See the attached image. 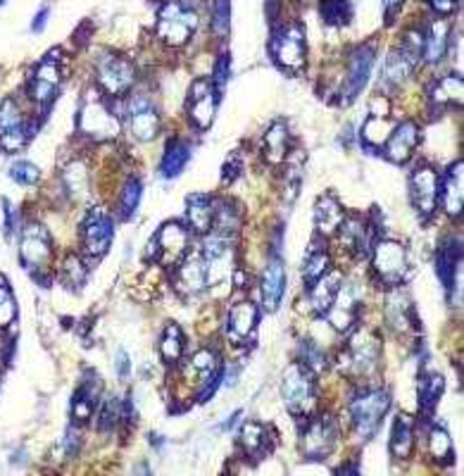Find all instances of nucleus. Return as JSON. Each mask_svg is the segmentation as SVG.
<instances>
[{"label":"nucleus","mask_w":464,"mask_h":476,"mask_svg":"<svg viewBox=\"0 0 464 476\" xmlns=\"http://www.w3.org/2000/svg\"><path fill=\"white\" fill-rule=\"evenodd\" d=\"M117 372H120L122 379H127L129 377V355L124 353V350L117 353Z\"/></svg>","instance_id":"obj_58"},{"label":"nucleus","mask_w":464,"mask_h":476,"mask_svg":"<svg viewBox=\"0 0 464 476\" xmlns=\"http://www.w3.org/2000/svg\"><path fill=\"white\" fill-rule=\"evenodd\" d=\"M122 416V409H120V402L117 401H107L106 402V409H103V426L106 429H110V426L117 424V419Z\"/></svg>","instance_id":"obj_54"},{"label":"nucleus","mask_w":464,"mask_h":476,"mask_svg":"<svg viewBox=\"0 0 464 476\" xmlns=\"http://www.w3.org/2000/svg\"><path fill=\"white\" fill-rule=\"evenodd\" d=\"M284 290H286V269L284 265H281V260L274 258V260H270V265H267L263 276V300L264 307H267L270 313H274V310L281 305Z\"/></svg>","instance_id":"obj_22"},{"label":"nucleus","mask_w":464,"mask_h":476,"mask_svg":"<svg viewBox=\"0 0 464 476\" xmlns=\"http://www.w3.org/2000/svg\"><path fill=\"white\" fill-rule=\"evenodd\" d=\"M338 231H341V243H343V246H348L358 255L367 253L372 236H369V226L362 222L359 217L343 219V224H341V229Z\"/></svg>","instance_id":"obj_31"},{"label":"nucleus","mask_w":464,"mask_h":476,"mask_svg":"<svg viewBox=\"0 0 464 476\" xmlns=\"http://www.w3.org/2000/svg\"><path fill=\"white\" fill-rule=\"evenodd\" d=\"M441 201L450 217H460L462 212V160L450 167L448 177L443 181Z\"/></svg>","instance_id":"obj_26"},{"label":"nucleus","mask_w":464,"mask_h":476,"mask_svg":"<svg viewBox=\"0 0 464 476\" xmlns=\"http://www.w3.org/2000/svg\"><path fill=\"white\" fill-rule=\"evenodd\" d=\"M300 353H303V367H307L310 372H322L324 367H326V355H324L322 348L317 343L303 341Z\"/></svg>","instance_id":"obj_49"},{"label":"nucleus","mask_w":464,"mask_h":476,"mask_svg":"<svg viewBox=\"0 0 464 476\" xmlns=\"http://www.w3.org/2000/svg\"><path fill=\"white\" fill-rule=\"evenodd\" d=\"M239 170H240V163H239V155H233L229 163L224 164V174H222V181L224 184H229V181H233V178L239 177Z\"/></svg>","instance_id":"obj_56"},{"label":"nucleus","mask_w":464,"mask_h":476,"mask_svg":"<svg viewBox=\"0 0 464 476\" xmlns=\"http://www.w3.org/2000/svg\"><path fill=\"white\" fill-rule=\"evenodd\" d=\"M410 188L417 212L424 219L434 215L436 205H438V195H441V181H438V174H436L434 167L424 164V167H417L412 171Z\"/></svg>","instance_id":"obj_15"},{"label":"nucleus","mask_w":464,"mask_h":476,"mask_svg":"<svg viewBox=\"0 0 464 476\" xmlns=\"http://www.w3.org/2000/svg\"><path fill=\"white\" fill-rule=\"evenodd\" d=\"M236 377H239V367H232V372H226V384L233 386V384H236Z\"/></svg>","instance_id":"obj_61"},{"label":"nucleus","mask_w":464,"mask_h":476,"mask_svg":"<svg viewBox=\"0 0 464 476\" xmlns=\"http://www.w3.org/2000/svg\"><path fill=\"white\" fill-rule=\"evenodd\" d=\"M390 134H393V122L386 115L372 112L365 122V127H362V141L369 148H383Z\"/></svg>","instance_id":"obj_35"},{"label":"nucleus","mask_w":464,"mask_h":476,"mask_svg":"<svg viewBox=\"0 0 464 476\" xmlns=\"http://www.w3.org/2000/svg\"><path fill=\"white\" fill-rule=\"evenodd\" d=\"M429 450L438 462L452 460V440H450L448 432L443 426H434L429 433Z\"/></svg>","instance_id":"obj_47"},{"label":"nucleus","mask_w":464,"mask_h":476,"mask_svg":"<svg viewBox=\"0 0 464 476\" xmlns=\"http://www.w3.org/2000/svg\"><path fill=\"white\" fill-rule=\"evenodd\" d=\"M177 282H179V289L191 293V296H198L208 286L205 262H202L201 255H191V258L184 260V265L179 267V274H177Z\"/></svg>","instance_id":"obj_27"},{"label":"nucleus","mask_w":464,"mask_h":476,"mask_svg":"<svg viewBox=\"0 0 464 476\" xmlns=\"http://www.w3.org/2000/svg\"><path fill=\"white\" fill-rule=\"evenodd\" d=\"M62 274L67 276V282L72 283V286H79V283L86 279V269H83L82 260L79 258H67V262H65V267H62Z\"/></svg>","instance_id":"obj_52"},{"label":"nucleus","mask_w":464,"mask_h":476,"mask_svg":"<svg viewBox=\"0 0 464 476\" xmlns=\"http://www.w3.org/2000/svg\"><path fill=\"white\" fill-rule=\"evenodd\" d=\"M186 215L188 222L193 226L198 234H208L212 229V224H215V201H212L210 195H202L195 194L191 195L186 201Z\"/></svg>","instance_id":"obj_24"},{"label":"nucleus","mask_w":464,"mask_h":476,"mask_svg":"<svg viewBox=\"0 0 464 476\" xmlns=\"http://www.w3.org/2000/svg\"><path fill=\"white\" fill-rule=\"evenodd\" d=\"M76 448H79V433L75 436V429H69L67 432V453L75 455Z\"/></svg>","instance_id":"obj_60"},{"label":"nucleus","mask_w":464,"mask_h":476,"mask_svg":"<svg viewBox=\"0 0 464 476\" xmlns=\"http://www.w3.org/2000/svg\"><path fill=\"white\" fill-rule=\"evenodd\" d=\"M195 29H198V15L181 0H167L160 8L155 31L162 44L179 48V45L188 44V38L193 36Z\"/></svg>","instance_id":"obj_1"},{"label":"nucleus","mask_w":464,"mask_h":476,"mask_svg":"<svg viewBox=\"0 0 464 476\" xmlns=\"http://www.w3.org/2000/svg\"><path fill=\"white\" fill-rule=\"evenodd\" d=\"M10 177L15 178L17 184H22V186H34L38 178H41V170H38L36 164L27 163V160H17L10 167Z\"/></svg>","instance_id":"obj_50"},{"label":"nucleus","mask_w":464,"mask_h":476,"mask_svg":"<svg viewBox=\"0 0 464 476\" xmlns=\"http://www.w3.org/2000/svg\"><path fill=\"white\" fill-rule=\"evenodd\" d=\"M219 93L215 91L212 82L208 79H198L191 86V103H188V117L193 119V124L198 129H208L215 119L217 112Z\"/></svg>","instance_id":"obj_19"},{"label":"nucleus","mask_w":464,"mask_h":476,"mask_svg":"<svg viewBox=\"0 0 464 476\" xmlns=\"http://www.w3.org/2000/svg\"><path fill=\"white\" fill-rule=\"evenodd\" d=\"M319 15L329 27H343V24L350 22L352 17L350 0H322Z\"/></svg>","instance_id":"obj_42"},{"label":"nucleus","mask_w":464,"mask_h":476,"mask_svg":"<svg viewBox=\"0 0 464 476\" xmlns=\"http://www.w3.org/2000/svg\"><path fill=\"white\" fill-rule=\"evenodd\" d=\"M255 329H257V307L248 300L236 303L226 320V336L233 343H243L255 334Z\"/></svg>","instance_id":"obj_21"},{"label":"nucleus","mask_w":464,"mask_h":476,"mask_svg":"<svg viewBox=\"0 0 464 476\" xmlns=\"http://www.w3.org/2000/svg\"><path fill=\"white\" fill-rule=\"evenodd\" d=\"M17 320V303L8 282L0 279V329H8Z\"/></svg>","instance_id":"obj_48"},{"label":"nucleus","mask_w":464,"mask_h":476,"mask_svg":"<svg viewBox=\"0 0 464 476\" xmlns=\"http://www.w3.org/2000/svg\"><path fill=\"white\" fill-rule=\"evenodd\" d=\"M202 262H205V276L208 286H219L229 282L233 272V248L226 234H212L202 248Z\"/></svg>","instance_id":"obj_6"},{"label":"nucleus","mask_w":464,"mask_h":476,"mask_svg":"<svg viewBox=\"0 0 464 476\" xmlns=\"http://www.w3.org/2000/svg\"><path fill=\"white\" fill-rule=\"evenodd\" d=\"M429 5L434 8L436 15L448 17L457 10V0H429Z\"/></svg>","instance_id":"obj_55"},{"label":"nucleus","mask_w":464,"mask_h":476,"mask_svg":"<svg viewBox=\"0 0 464 476\" xmlns=\"http://www.w3.org/2000/svg\"><path fill=\"white\" fill-rule=\"evenodd\" d=\"M229 17H232V3L229 0H215L212 5V29L217 36H224L229 31Z\"/></svg>","instance_id":"obj_51"},{"label":"nucleus","mask_w":464,"mask_h":476,"mask_svg":"<svg viewBox=\"0 0 464 476\" xmlns=\"http://www.w3.org/2000/svg\"><path fill=\"white\" fill-rule=\"evenodd\" d=\"M338 439L336 422L331 416H319L312 419L307 424L305 433H303V453L310 460H324L326 455L334 450Z\"/></svg>","instance_id":"obj_16"},{"label":"nucleus","mask_w":464,"mask_h":476,"mask_svg":"<svg viewBox=\"0 0 464 476\" xmlns=\"http://www.w3.org/2000/svg\"><path fill=\"white\" fill-rule=\"evenodd\" d=\"M326 313H329V321L334 324V329H338V331L350 329V324L355 321V293H352V289L341 286Z\"/></svg>","instance_id":"obj_29"},{"label":"nucleus","mask_w":464,"mask_h":476,"mask_svg":"<svg viewBox=\"0 0 464 476\" xmlns=\"http://www.w3.org/2000/svg\"><path fill=\"white\" fill-rule=\"evenodd\" d=\"M374 269L383 282L397 286L407 274V250L397 241H379L374 246Z\"/></svg>","instance_id":"obj_14"},{"label":"nucleus","mask_w":464,"mask_h":476,"mask_svg":"<svg viewBox=\"0 0 464 476\" xmlns=\"http://www.w3.org/2000/svg\"><path fill=\"white\" fill-rule=\"evenodd\" d=\"M98 83L110 93V96H122L134 86L136 72L134 65L129 60L120 58V55H106L98 60L96 65Z\"/></svg>","instance_id":"obj_11"},{"label":"nucleus","mask_w":464,"mask_h":476,"mask_svg":"<svg viewBox=\"0 0 464 476\" xmlns=\"http://www.w3.org/2000/svg\"><path fill=\"white\" fill-rule=\"evenodd\" d=\"M271 58L279 67L298 75L305 67L307 45H305V31L300 29L298 24H286L274 34L271 38Z\"/></svg>","instance_id":"obj_4"},{"label":"nucleus","mask_w":464,"mask_h":476,"mask_svg":"<svg viewBox=\"0 0 464 476\" xmlns=\"http://www.w3.org/2000/svg\"><path fill=\"white\" fill-rule=\"evenodd\" d=\"M62 181H65V188L69 191V195L75 198H83L89 194V171L82 163H72L62 174Z\"/></svg>","instance_id":"obj_44"},{"label":"nucleus","mask_w":464,"mask_h":476,"mask_svg":"<svg viewBox=\"0 0 464 476\" xmlns=\"http://www.w3.org/2000/svg\"><path fill=\"white\" fill-rule=\"evenodd\" d=\"M414 65L417 62L403 48L400 51H390L389 58H386V65H383V82L390 83V86H400L403 82H407V76L412 75Z\"/></svg>","instance_id":"obj_34"},{"label":"nucleus","mask_w":464,"mask_h":476,"mask_svg":"<svg viewBox=\"0 0 464 476\" xmlns=\"http://www.w3.org/2000/svg\"><path fill=\"white\" fill-rule=\"evenodd\" d=\"M348 355H350V365L358 374H372L379 367V357H381V343L376 338L374 331L362 329L350 338L348 345Z\"/></svg>","instance_id":"obj_18"},{"label":"nucleus","mask_w":464,"mask_h":476,"mask_svg":"<svg viewBox=\"0 0 464 476\" xmlns=\"http://www.w3.org/2000/svg\"><path fill=\"white\" fill-rule=\"evenodd\" d=\"M281 393H284L286 408L291 409L293 415H303L312 408L315 402V381L312 372L303 365H291L284 374V384H281Z\"/></svg>","instance_id":"obj_7"},{"label":"nucleus","mask_w":464,"mask_h":476,"mask_svg":"<svg viewBox=\"0 0 464 476\" xmlns=\"http://www.w3.org/2000/svg\"><path fill=\"white\" fill-rule=\"evenodd\" d=\"M29 136V127H27V119L20 110V105L12 98L3 100L0 105V148L17 153L27 146Z\"/></svg>","instance_id":"obj_10"},{"label":"nucleus","mask_w":464,"mask_h":476,"mask_svg":"<svg viewBox=\"0 0 464 476\" xmlns=\"http://www.w3.org/2000/svg\"><path fill=\"white\" fill-rule=\"evenodd\" d=\"M191 160V148H188V143L184 141H172L167 146L165 157H162V164H160V171H162V177L165 178H174L179 177L186 163Z\"/></svg>","instance_id":"obj_37"},{"label":"nucleus","mask_w":464,"mask_h":476,"mask_svg":"<svg viewBox=\"0 0 464 476\" xmlns=\"http://www.w3.org/2000/svg\"><path fill=\"white\" fill-rule=\"evenodd\" d=\"M20 258L22 265L29 272H41L48 267V262L53 258V241L48 236V231L38 224H31L22 231L20 238Z\"/></svg>","instance_id":"obj_9"},{"label":"nucleus","mask_w":464,"mask_h":476,"mask_svg":"<svg viewBox=\"0 0 464 476\" xmlns=\"http://www.w3.org/2000/svg\"><path fill=\"white\" fill-rule=\"evenodd\" d=\"M264 443H267V429H264L263 424H257V422L243 424V429H240V446H243L246 453H260Z\"/></svg>","instance_id":"obj_45"},{"label":"nucleus","mask_w":464,"mask_h":476,"mask_svg":"<svg viewBox=\"0 0 464 476\" xmlns=\"http://www.w3.org/2000/svg\"><path fill=\"white\" fill-rule=\"evenodd\" d=\"M390 408V395L389 391L383 388H369V391H362V393L352 401L350 415L352 424H355V432L362 440H367L369 436H374L381 419L386 416Z\"/></svg>","instance_id":"obj_2"},{"label":"nucleus","mask_w":464,"mask_h":476,"mask_svg":"<svg viewBox=\"0 0 464 476\" xmlns=\"http://www.w3.org/2000/svg\"><path fill=\"white\" fill-rule=\"evenodd\" d=\"M288 146H291V134L284 122H274L270 131L264 134V157L270 164H281L288 157Z\"/></svg>","instance_id":"obj_28"},{"label":"nucleus","mask_w":464,"mask_h":476,"mask_svg":"<svg viewBox=\"0 0 464 476\" xmlns=\"http://www.w3.org/2000/svg\"><path fill=\"white\" fill-rule=\"evenodd\" d=\"M141 202V181L136 177H129L124 188H122V198H120V217L122 219H129L134 215L136 208Z\"/></svg>","instance_id":"obj_46"},{"label":"nucleus","mask_w":464,"mask_h":476,"mask_svg":"<svg viewBox=\"0 0 464 476\" xmlns=\"http://www.w3.org/2000/svg\"><path fill=\"white\" fill-rule=\"evenodd\" d=\"M127 119L131 134H134V139H138V141H153V139L158 136L160 115L145 93H134V96H129Z\"/></svg>","instance_id":"obj_12"},{"label":"nucleus","mask_w":464,"mask_h":476,"mask_svg":"<svg viewBox=\"0 0 464 476\" xmlns=\"http://www.w3.org/2000/svg\"><path fill=\"white\" fill-rule=\"evenodd\" d=\"M48 12H51V10H48V8L41 10V12H38V15H36V20H34V27H31V29H34V31H43L45 20H48Z\"/></svg>","instance_id":"obj_59"},{"label":"nucleus","mask_w":464,"mask_h":476,"mask_svg":"<svg viewBox=\"0 0 464 476\" xmlns=\"http://www.w3.org/2000/svg\"><path fill=\"white\" fill-rule=\"evenodd\" d=\"M460 241L450 238L443 243V248L438 250V258H436V274L443 282L445 289H452V279H455L457 269H460Z\"/></svg>","instance_id":"obj_30"},{"label":"nucleus","mask_w":464,"mask_h":476,"mask_svg":"<svg viewBox=\"0 0 464 476\" xmlns=\"http://www.w3.org/2000/svg\"><path fill=\"white\" fill-rule=\"evenodd\" d=\"M372 67H374V48L372 45H362L352 52L350 69H348L343 89H341V103L350 105L362 93L372 76Z\"/></svg>","instance_id":"obj_17"},{"label":"nucleus","mask_w":464,"mask_h":476,"mask_svg":"<svg viewBox=\"0 0 464 476\" xmlns=\"http://www.w3.org/2000/svg\"><path fill=\"white\" fill-rule=\"evenodd\" d=\"M450 44V29L448 22H443V20H436L431 24V29L424 36V58H427L429 65H436V62H441L445 58V51H448Z\"/></svg>","instance_id":"obj_32"},{"label":"nucleus","mask_w":464,"mask_h":476,"mask_svg":"<svg viewBox=\"0 0 464 476\" xmlns=\"http://www.w3.org/2000/svg\"><path fill=\"white\" fill-rule=\"evenodd\" d=\"M160 355L165 362L174 365V362H179L181 355H184V336H181V329L177 324L172 327H167L165 336H162V341H160Z\"/></svg>","instance_id":"obj_43"},{"label":"nucleus","mask_w":464,"mask_h":476,"mask_svg":"<svg viewBox=\"0 0 464 476\" xmlns=\"http://www.w3.org/2000/svg\"><path fill=\"white\" fill-rule=\"evenodd\" d=\"M338 289H341V274L326 272L310 286V305L315 307L317 313H326L334 303V298H336Z\"/></svg>","instance_id":"obj_25"},{"label":"nucleus","mask_w":464,"mask_h":476,"mask_svg":"<svg viewBox=\"0 0 464 476\" xmlns=\"http://www.w3.org/2000/svg\"><path fill=\"white\" fill-rule=\"evenodd\" d=\"M96 391H98V379L96 384L93 381H83L79 391L75 393V402H72V415H75L76 422H86L93 415L96 409Z\"/></svg>","instance_id":"obj_41"},{"label":"nucleus","mask_w":464,"mask_h":476,"mask_svg":"<svg viewBox=\"0 0 464 476\" xmlns=\"http://www.w3.org/2000/svg\"><path fill=\"white\" fill-rule=\"evenodd\" d=\"M329 267H331V258L329 253H326V248L319 246V243H312L310 253H307L305 265H303V279H305L307 283L317 282L319 276H324L329 272Z\"/></svg>","instance_id":"obj_40"},{"label":"nucleus","mask_w":464,"mask_h":476,"mask_svg":"<svg viewBox=\"0 0 464 476\" xmlns=\"http://www.w3.org/2000/svg\"><path fill=\"white\" fill-rule=\"evenodd\" d=\"M62 82V69H60V52H48L38 67L34 69V75L29 79V96L36 105H51L58 96Z\"/></svg>","instance_id":"obj_8"},{"label":"nucleus","mask_w":464,"mask_h":476,"mask_svg":"<svg viewBox=\"0 0 464 476\" xmlns=\"http://www.w3.org/2000/svg\"><path fill=\"white\" fill-rule=\"evenodd\" d=\"M405 0H383V8H386V20H389V24L396 20L397 10L403 8Z\"/></svg>","instance_id":"obj_57"},{"label":"nucleus","mask_w":464,"mask_h":476,"mask_svg":"<svg viewBox=\"0 0 464 476\" xmlns=\"http://www.w3.org/2000/svg\"><path fill=\"white\" fill-rule=\"evenodd\" d=\"M343 219H345L343 208H341V202H338L334 195H322V198L317 201L315 224L317 231H319L324 238L334 236V234L341 229Z\"/></svg>","instance_id":"obj_23"},{"label":"nucleus","mask_w":464,"mask_h":476,"mask_svg":"<svg viewBox=\"0 0 464 476\" xmlns=\"http://www.w3.org/2000/svg\"><path fill=\"white\" fill-rule=\"evenodd\" d=\"M386 314H389V324L393 329H405L414 327V313H412L410 300H405L403 293L396 290L389 296V307H386Z\"/></svg>","instance_id":"obj_38"},{"label":"nucleus","mask_w":464,"mask_h":476,"mask_svg":"<svg viewBox=\"0 0 464 476\" xmlns=\"http://www.w3.org/2000/svg\"><path fill=\"white\" fill-rule=\"evenodd\" d=\"M417 143H420V127L414 122H403L393 127V134L386 141V157L390 163L405 164L417 148Z\"/></svg>","instance_id":"obj_20"},{"label":"nucleus","mask_w":464,"mask_h":476,"mask_svg":"<svg viewBox=\"0 0 464 476\" xmlns=\"http://www.w3.org/2000/svg\"><path fill=\"white\" fill-rule=\"evenodd\" d=\"M443 388H445V381H443L441 374H427V377H421L420 381V408L424 415H431L436 409V405H438V401H441L443 395Z\"/></svg>","instance_id":"obj_39"},{"label":"nucleus","mask_w":464,"mask_h":476,"mask_svg":"<svg viewBox=\"0 0 464 476\" xmlns=\"http://www.w3.org/2000/svg\"><path fill=\"white\" fill-rule=\"evenodd\" d=\"M188 253V229L179 222H167L160 226L148 243V258L160 265H177Z\"/></svg>","instance_id":"obj_5"},{"label":"nucleus","mask_w":464,"mask_h":476,"mask_svg":"<svg viewBox=\"0 0 464 476\" xmlns=\"http://www.w3.org/2000/svg\"><path fill=\"white\" fill-rule=\"evenodd\" d=\"M414 448V422L412 416L400 415L393 424V433H390V453L396 455L397 460H407Z\"/></svg>","instance_id":"obj_33"},{"label":"nucleus","mask_w":464,"mask_h":476,"mask_svg":"<svg viewBox=\"0 0 464 476\" xmlns=\"http://www.w3.org/2000/svg\"><path fill=\"white\" fill-rule=\"evenodd\" d=\"M79 131L93 141H110L120 134V119L98 93H89L79 110Z\"/></svg>","instance_id":"obj_3"},{"label":"nucleus","mask_w":464,"mask_h":476,"mask_svg":"<svg viewBox=\"0 0 464 476\" xmlns=\"http://www.w3.org/2000/svg\"><path fill=\"white\" fill-rule=\"evenodd\" d=\"M114 229L113 219L107 215L106 210H90L89 217L83 219L82 226V238H83V250L90 258H103L107 253V248L113 243Z\"/></svg>","instance_id":"obj_13"},{"label":"nucleus","mask_w":464,"mask_h":476,"mask_svg":"<svg viewBox=\"0 0 464 476\" xmlns=\"http://www.w3.org/2000/svg\"><path fill=\"white\" fill-rule=\"evenodd\" d=\"M229 69H232V60H229V55H222L217 62V67H215V76L210 79L217 93H222V89H224L226 79H229Z\"/></svg>","instance_id":"obj_53"},{"label":"nucleus","mask_w":464,"mask_h":476,"mask_svg":"<svg viewBox=\"0 0 464 476\" xmlns=\"http://www.w3.org/2000/svg\"><path fill=\"white\" fill-rule=\"evenodd\" d=\"M462 76L448 75L434 83V89H431L429 96H431V103L434 105H460L462 103Z\"/></svg>","instance_id":"obj_36"}]
</instances>
